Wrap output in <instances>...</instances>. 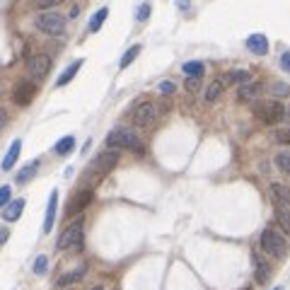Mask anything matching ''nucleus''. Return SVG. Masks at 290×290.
<instances>
[{
    "label": "nucleus",
    "instance_id": "nucleus-1",
    "mask_svg": "<svg viewBox=\"0 0 290 290\" xmlns=\"http://www.w3.org/2000/svg\"><path fill=\"white\" fill-rule=\"evenodd\" d=\"M107 145L116 148V150H133V152H143V143L136 136V131L131 128H114L107 136Z\"/></svg>",
    "mask_w": 290,
    "mask_h": 290
},
{
    "label": "nucleus",
    "instance_id": "nucleus-2",
    "mask_svg": "<svg viewBox=\"0 0 290 290\" xmlns=\"http://www.w3.org/2000/svg\"><path fill=\"white\" fill-rule=\"evenodd\" d=\"M261 247L266 254H271L276 259H285V254H288V239L280 235L278 230H273V227H266L261 232Z\"/></svg>",
    "mask_w": 290,
    "mask_h": 290
},
{
    "label": "nucleus",
    "instance_id": "nucleus-3",
    "mask_svg": "<svg viewBox=\"0 0 290 290\" xmlns=\"http://www.w3.org/2000/svg\"><path fill=\"white\" fill-rule=\"evenodd\" d=\"M34 25L39 32L44 34H49V37H58V34H63L66 32V17L58 13H42L37 15V20H34Z\"/></svg>",
    "mask_w": 290,
    "mask_h": 290
},
{
    "label": "nucleus",
    "instance_id": "nucleus-4",
    "mask_svg": "<svg viewBox=\"0 0 290 290\" xmlns=\"http://www.w3.org/2000/svg\"><path fill=\"white\" fill-rule=\"evenodd\" d=\"M83 247V218L73 220L58 237V249H80Z\"/></svg>",
    "mask_w": 290,
    "mask_h": 290
},
{
    "label": "nucleus",
    "instance_id": "nucleus-5",
    "mask_svg": "<svg viewBox=\"0 0 290 290\" xmlns=\"http://www.w3.org/2000/svg\"><path fill=\"white\" fill-rule=\"evenodd\" d=\"M254 114H256V119H261L263 124H278L283 119V104L276 102V99H268V102L256 104Z\"/></svg>",
    "mask_w": 290,
    "mask_h": 290
},
{
    "label": "nucleus",
    "instance_id": "nucleus-6",
    "mask_svg": "<svg viewBox=\"0 0 290 290\" xmlns=\"http://www.w3.org/2000/svg\"><path fill=\"white\" fill-rule=\"evenodd\" d=\"M49 70H51V58L46 54H37L27 61V73L34 83H42L44 78L49 75Z\"/></svg>",
    "mask_w": 290,
    "mask_h": 290
},
{
    "label": "nucleus",
    "instance_id": "nucleus-7",
    "mask_svg": "<svg viewBox=\"0 0 290 290\" xmlns=\"http://www.w3.org/2000/svg\"><path fill=\"white\" fill-rule=\"evenodd\" d=\"M116 162H119V152L107 150V152H102V155H97L95 160H92L90 172H95V174H107V172H111V169L116 167Z\"/></svg>",
    "mask_w": 290,
    "mask_h": 290
},
{
    "label": "nucleus",
    "instance_id": "nucleus-8",
    "mask_svg": "<svg viewBox=\"0 0 290 290\" xmlns=\"http://www.w3.org/2000/svg\"><path fill=\"white\" fill-rule=\"evenodd\" d=\"M155 116H157V109H155V104L152 102H140L138 107L133 109V124L136 126H150L155 121Z\"/></svg>",
    "mask_w": 290,
    "mask_h": 290
},
{
    "label": "nucleus",
    "instance_id": "nucleus-9",
    "mask_svg": "<svg viewBox=\"0 0 290 290\" xmlns=\"http://www.w3.org/2000/svg\"><path fill=\"white\" fill-rule=\"evenodd\" d=\"M34 97H37V85H34V83H29V80H25V83H20L17 87H15V92H13L15 104H20V107H29Z\"/></svg>",
    "mask_w": 290,
    "mask_h": 290
},
{
    "label": "nucleus",
    "instance_id": "nucleus-10",
    "mask_svg": "<svg viewBox=\"0 0 290 290\" xmlns=\"http://www.w3.org/2000/svg\"><path fill=\"white\" fill-rule=\"evenodd\" d=\"M271 198L273 203L280 208H288L290 210V189L283 184H271Z\"/></svg>",
    "mask_w": 290,
    "mask_h": 290
},
{
    "label": "nucleus",
    "instance_id": "nucleus-11",
    "mask_svg": "<svg viewBox=\"0 0 290 290\" xmlns=\"http://www.w3.org/2000/svg\"><path fill=\"white\" fill-rule=\"evenodd\" d=\"M92 201V191L90 189H85V191H80V193H75L73 196V201L68 203V215H75V213H80L87 203Z\"/></svg>",
    "mask_w": 290,
    "mask_h": 290
},
{
    "label": "nucleus",
    "instance_id": "nucleus-12",
    "mask_svg": "<svg viewBox=\"0 0 290 290\" xmlns=\"http://www.w3.org/2000/svg\"><path fill=\"white\" fill-rule=\"evenodd\" d=\"M25 210V198H17V201H10L8 206L3 208V220L8 222H15Z\"/></svg>",
    "mask_w": 290,
    "mask_h": 290
},
{
    "label": "nucleus",
    "instance_id": "nucleus-13",
    "mask_svg": "<svg viewBox=\"0 0 290 290\" xmlns=\"http://www.w3.org/2000/svg\"><path fill=\"white\" fill-rule=\"evenodd\" d=\"M85 273H87V266H78V268H73L68 273H63V276L58 278V283L56 285H61V288H68L73 283H78V280H83Z\"/></svg>",
    "mask_w": 290,
    "mask_h": 290
},
{
    "label": "nucleus",
    "instance_id": "nucleus-14",
    "mask_svg": "<svg viewBox=\"0 0 290 290\" xmlns=\"http://www.w3.org/2000/svg\"><path fill=\"white\" fill-rule=\"evenodd\" d=\"M56 206H58V191H51V196H49V206H46V220H44V232H51V230H54Z\"/></svg>",
    "mask_w": 290,
    "mask_h": 290
},
{
    "label": "nucleus",
    "instance_id": "nucleus-15",
    "mask_svg": "<svg viewBox=\"0 0 290 290\" xmlns=\"http://www.w3.org/2000/svg\"><path fill=\"white\" fill-rule=\"evenodd\" d=\"M247 49L251 51V54L263 56L266 51H268V39H266L263 34H251V37L247 39Z\"/></svg>",
    "mask_w": 290,
    "mask_h": 290
},
{
    "label": "nucleus",
    "instance_id": "nucleus-16",
    "mask_svg": "<svg viewBox=\"0 0 290 290\" xmlns=\"http://www.w3.org/2000/svg\"><path fill=\"white\" fill-rule=\"evenodd\" d=\"M80 68H83V58H78V61H73V63H70L68 68L63 70V73H61V78L56 80V87H63V85H68L70 80H73V78L78 75V70H80Z\"/></svg>",
    "mask_w": 290,
    "mask_h": 290
},
{
    "label": "nucleus",
    "instance_id": "nucleus-17",
    "mask_svg": "<svg viewBox=\"0 0 290 290\" xmlns=\"http://www.w3.org/2000/svg\"><path fill=\"white\" fill-rule=\"evenodd\" d=\"M261 92V85L256 83H244L239 90H237V99L239 102H251V99H256V95Z\"/></svg>",
    "mask_w": 290,
    "mask_h": 290
},
{
    "label": "nucleus",
    "instance_id": "nucleus-18",
    "mask_svg": "<svg viewBox=\"0 0 290 290\" xmlns=\"http://www.w3.org/2000/svg\"><path fill=\"white\" fill-rule=\"evenodd\" d=\"M20 150H22V140H13V145H10V150L8 155L3 157V169L8 172V169H13L15 162H17V157H20Z\"/></svg>",
    "mask_w": 290,
    "mask_h": 290
},
{
    "label": "nucleus",
    "instance_id": "nucleus-19",
    "mask_svg": "<svg viewBox=\"0 0 290 290\" xmlns=\"http://www.w3.org/2000/svg\"><path fill=\"white\" fill-rule=\"evenodd\" d=\"M251 259L256 263V283H266V280H268V263L263 261L259 254H254Z\"/></svg>",
    "mask_w": 290,
    "mask_h": 290
},
{
    "label": "nucleus",
    "instance_id": "nucleus-20",
    "mask_svg": "<svg viewBox=\"0 0 290 290\" xmlns=\"http://www.w3.org/2000/svg\"><path fill=\"white\" fill-rule=\"evenodd\" d=\"M37 169H39V160H34V162H29V165L22 167V172L17 174V181L20 184H25V181H29L34 174H37Z\"/></svg>",
    "mask_w": 290,
    "mask_h": 290
},
{
    "label": "nucleus",
    "instance_id": "nucleus-21",
    "mask_svg": "<svg viewBox=\"0 0 290 290\" xmlns=\"http://www.w3.org/2000/svg\"><path fill=\"white\" fill-rule=\"evenodd\" d=\"M203 63H198V61H189V63H184V73L189 75V78H203Z\"/></svg>",
    "mask_w": 290,
    "mask_h": 290
},
{
    "label": "nucleus",
    "instance_id": "nucleus-22",
    "mask_svg": "<svg viewBox=\"0 0 290 290\" xmlns=\"http://www.w3.org/2000/svg\"><path fill=\"white\" fill-rule=\"evenodd\" d=\"M107 15H109V10H107V8L97 10V13L92 15V20H90V32H99V29H102V25H104V20H107Z\"/></svg>",
    "mask_w": 290,
    "mask_h": 290
},
{
    "label": "nucleus",
    "instance_id": "nucleus-23",
    "mask_svg": "<svg viewBox=\"0 0 290 290\" xmlns=\"http://www.w3.org/2000/svg\"><path fill=\"white\" fill-rule=\"evenodd\" d=\"M225 80L227 83H251V73H247V70H230L225 75Z\"/></svg>",
    "mask_w": 290,
    "mask_h": 290
},
{
    "label": "nucleus",
    "instance_id": "nucleus-24",
    "mask_svg": "<svg viewBox=\"0 0 290 290\" xmlns=\"http://www.w3.org/2000/svg\"><path fill=\"white\" fill-rule=\"evenodd\" d=\"M276 222L285 230V232H290V210H288V208L276 206Z\"/></svg>",
    "mask_w": 290,
    "mask_h": 290
},
{
    "label": "nucleus",
    "instance_id": "nucleus-25",
    "mask_svg": "<svg viewBox=\"0 0 290 290\" xmlns=\"http://www.w3.org/2000/svg\"><path fill=\"white\" fill-rule=\"evenodd\" d=\"M138 54H140V46H138V44H136V46H131V49H128L124 56H121V61H119V68H128V66L136 61V56H138Z\"/></svg>",
    "mask_w": 290,
    "mask_h": 290
},
{
    "label": "nucleus",
    "instance_id": "nucleus-26",
    "mask_svg": "<svg viewBox=\"0 0 290 290\" xmlns=\"http://www.w3.org/2000/svg\"><path fill=\"white\" fill-rule=\"evenodd\" d=\"M73 148H75V138H73V136H66V138H61L56 143V152H58V155H68Z\"/></svg>",
    "mask_w": 290,
    "mask_h": 290
},
{
    "label": "nucleus",
    "instance_id": "nucleus-27",
    "mask_svg": "<svg viewBox=\"0 0 290 290\" xmlns=\"http://www.w3.org/2000/svg\"><path fill=\"white\" fill-rule=\"evenodd\" d=\"M276 165L278 169H283V172H288L290 174V150H283L276 155Z\"/></svg>",
    "mask_w": 290,
    "mask_h": 290
},
{
    "label": "nucleus",
    "instance_id": "nucleus-28",
    "mask_svg": "<svg viewBox=\"0 0 290 290\" xmlns=\"http://www.w3.org/2000/svg\"><path fill=\"white\" fill-rule=\"evenodd\" d=\"M46 268H49V259H46V256H37V261H34V268H32V271H34V273H37V276H44V273H46Z\"/></svg>",
    "mask_w": 290,
    "mask_h": 290
},
{
    "label": "nucleus",
    "instance_id": "nucleus-29",
    "mask_svg": "<svg viewBox=\"0 0 290 290\" xmlns=\"http://www.w3.org/2000/svg\"><path fill=\"white\" fill-rule=\"evenodd\" d=\"M220 95H222V85H220V83H213V85H210V87L206 90V99H208V102H215V99H218Z\"/></svg>",
    "mask_w": 290,
    "mask_h": 290
},
{
    "label": "nucleus",
    "instance_id": "nucleus-30",
    "mask_svg": "<svg viewBox=\"0 0 290 290\" xmlns=\"http://www.w3.org/2000/svg\"><path fill=\"white\" fill-rule=\"evenodd\" d=\"M10 193H13V189L5 184V186H0V208H5L8 203H10Z\"/></svg>",
    "mask_w": 290,
    "mask_h": 290
},
{
    "label": "nucleus",
    "instance_id": "nucleus-31",
    "mask_svg": "<svg viewBox=\"0 0 290 290\" xmlns=\"http://www.w3.org/2000/svg\"><path fill=\"white\" fill-rule=\"evenodd\" d=\"M276 140L283 143V145H290V128H280L276 133Z\"/></svg>",
    "mask_w": 290,
    "mask_h": 290
},
{
    "label": "nucleus",
    "instance_id": "nucleus-32",
    "mask_svg": "<svg viewBox=\"0 0 290 290\" xmlns=\"http://www.w3.org/2000/svg\"><path fill=\"white\" fill-rule=\"evenodd\" d=\"M63 0H34V5L37 8H42V10H46V8H54V5H61Z\"/></svg>",
    "mask_w": 290,
    "mask_h": 290
},
{
    "label": "nucleus",
    "instance_id": "nucleus-33",
    "mask_svg": "<svg viewBox=\"0 0 290 290\" xmlns=\"http://www.w3.org/2000/svg\"><path fill=\"white\" fill-rule=\"evenodd\" d=\"M174 90H177V85L172 83V80H165V83H160V92H162V95H172Z\"/></svg>",
    "mask_w": 290,
    "mask_h": 290
},
{
    "label": "nucleus",
    "instance_id": "nucleus-34",
    "mask_svg": "<svg viewBox=\"0 0 290 290\" xmlns=\"http://www.w3.org/2000/svg\"><path fill=\"white\" fill-rule=\"evenodd\" d=\"M148 17H150V5H148V3H143V5H140V10H138V22H145Z\"/></svg>",
    "mask_w": 290,
    "mask_h": 290
},
{
    "label": "nucleus",
    "instance_id": "nucleus-35",
    "mask_svg": "<svg viewBox=\"0 0 290 290\" xmlns=\"http://www.w3.org/2000/svg\"><path fill=\"white\" fill-rule=\"evenodd\" d=\"M280 68L285 70V73H290V51H285V54L280 56Z\"/></svg>",
    "mask_w": 290,
    "mask_h": 290
},
{
    "label": "nucleus",
    "instance_id": "nucleus-36",
    "mask_svg": "<svg viewBox=\"0 0 290 290\" xmlns=\"http://www.w3.org/2000/svg\"><path fill=\"white\" fill-rule=\"evenodd\" d=\"M271 90H273L276 95H290V87H285V85H273Z\"/></svg>",
    "mask_w": 290,
    "mask_h": 290
},
{
    "label": "nucleus",
    "instance_id": "nucleus-37",
    "mask_svg": "<svg viewBox=\"0 0 290 290\" xmlns=\"http://www.w3.org/2000/svg\"><path fill=\"white\" fill-rule=\"evenodd\" d=\"M8 237H10V230H8V227H0V244H5Z\"/></svg>",
    "mask_w": 290,
    "mask_h": 290
},
{
    "label": "nucleus",
    "instance_id": "nucleus-38",
    "mask_svg": "<svg viewBox=\"0 0 290 290\" xmlns=\"http://www.w3.org/2000/svg\"><path fill=\"white\" fill-rule=\"evenodd\" d=\"M5 121H8V111L0 107V131H3V126H5Z\"/></svg>",
    "mask_w": 290,
    "mask_h": 290
},
{
    "label": "nucleus",
    "instance_id": "nucleus-39",
    "mask_svg": "<svg viewBox=\"0 0 290 290\" xmlns=\"http://www.w3.org/2000/svg\"><path fill=\"white\" fill-rule=\"evenodd\" d=\"M186 87H189V90H196V87H198V80H196V78H189V80H186Z\"/></svg>",
    "mask_w": 290,
    "mask_h": 290
},
{
    "label": "nucleus",
    "instance_id": "nucleus-40",
    "mask_svg": "<svg viewBox=\"0 0 290 290\" xmlns=\"http://www.w3.org/2000/svg\"><path fill=\"white\" fill-rule=\"evenodd\" d=\"M177 5H179L181 10H189V0H177Z\"/></svg>",
    "mask_w": 290,
    "mask_h": 290
},
{
    "label": "nucleus",
    "instance_id": "nucleus-41",
    "mask_svg": "<svg viewBox=\"0 0 290 290\" xmlns=\"http://www.w3.org/2000/svg\"><path fill=\"white\" fill-rule=\"evenodd\" d=\"M283 119H288L290 121V107H283Z\"/></svg>",
    "mask_w": 290,
    "mask_h": 290
},
{
    "label": "nucleus",
    "instance_id": "nucleus-42",
    "mask_svg": "<svg viewBox=\"0 0 290 290\" xmlns=\"http://www.w3.org/2000/svg\"><path fill=\"white\" fill-rule=\"evenodd\" d=\"M90 290H104V288H102V285H95V288H90Z\"/></svg>",
    "mask_w": 290,
    "mask_h": 290
},
{
    "label": "nucleus",
    "instance_id": "nucleus-43",
    "mask_svg": "<svg viewBox=\"0 0 290 290\" xmlns=\"http://www.w3.org/2000/svg\"><path fill=\"white\" fill-rule=\"evenodd\" d=\"M273 290H280V288H273Z\"/></svg>",
    "mask_w": 290,
    "mask_h": 290
}]
</instances>
